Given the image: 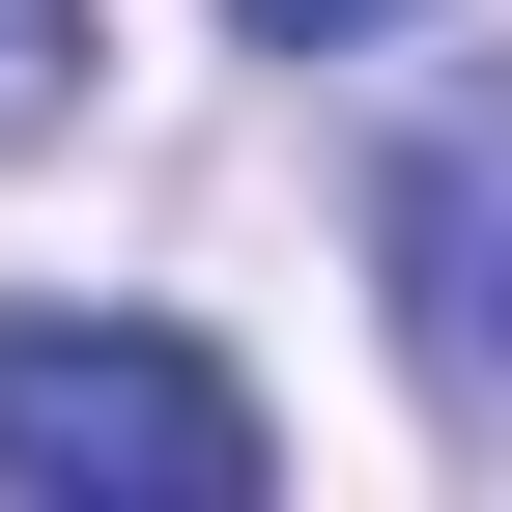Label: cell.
<instances>
[{"instance_id":"1","label":"cell","mask_w":512,"mask_h":512,"mask_svg":"<svg viewBox=\"0 0 512 512\" xmlns=\"http://www.w3.org/2000/svg\"><path fill=\"white\" fill-rule=\"evenodd\" d=\"M0 484L29 512H256V370L171 313H0Z\"/></svg>"},{"instance_id":"2","label":"cell","mask_w":512,"mask_h":512,"mask_svg":"<svg viewBox=\"0 0 512 512\" xmlns=\"http://www.w3.org/2000/svg\"><path fill=\"white\" fill-rule=\"evenodd\" d=\"M370 285H399V370L456 427H512V86H456L399 171H370Z\"/></svg>"},{"instance_id":"3","label":"cell","mask_w":512,"mask_h":512,"mask_svg":"<svg viewBox=\"0 0 512 512\" xmlns=\"http://www.w3.org/2000/svg\"><path fill=\"white\" fill-rule=\"evenodd\" d=\"M57 57H86V0H0V114H57Z\"/></svg>"},{"instance_id":"4","label":"cell","mask_w":512,"mask_h":512,"mask_svg":"<svg viewBox=\"0 0 512 512\" xmlns=\"http://www.w3.org/2000/svg\"><path fill=\"white\" fill-rule=\"evenodd\" d=\"M228 29H285V57H370V29H399V0H228Z\"/></svg>"}]
</instances>
